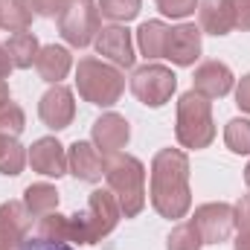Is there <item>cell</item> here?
I'll list each match as a JSON object with an SVG mask.
<instances>
[{
  "label": "cell",
  "instance_id": "6da1fadb",
  "mask_svg": "<svg viewBox=\"0 0 250 250\" xmlns=\"http://www.w3.org/2000/svg\"><path fill=\"white\" fill-rule=\"evenodd\" d=\"M151 207L157 215L178 221L192 207L189 189V157L181 148H160L151 160Z\"/></svg>",
  "mask_w": 250,
  "mask_h": 250
},
{
  "label": "cell",
  "instance_id": "7a4b0ae2",
  "mask_svg": "<svg viewBox=\"0 0 250 250\" xmlns=\"http://www.w3.org/2000/svg\"><path fill=\"white\" fill-rule=\"evenodd\" d=\"M123 209L111 189H93L84 212L70 215V242L76 245H99L105 236L117 230Z\"/></svg>",
  "mask_w": 250,
  "mask_h": 250
},
{
  "label": "cell",
  "instance_id": "3957f363",
  "mask_svg": "<svg viewBox=\"0 0 250 250\" xmlns=\"http://www.w3.org/2000/svg\"><path fill=\"white\" fill-rule=\"evenodd\" d=\"M105 181L114 192L125 218H137L146 207V166L131 154H108L105 157Z\"/></svg>",
  "mask_w": 250,
  "mask_h": 250
},
{
  "label": "cell",
  "instance_id": "277c9868",
  "mask_svg": "<svg viewBox=\"0 0 250 250\" xmlns=\"http://www.w3.org/2000/svg\"><path fill=\"white\" fill-rule=\"evenodd\" d=\"M76 87L79 96L90 105L99 108H111L120 102L125 90V76L120 73V67L99 59H82L76 67Z\"/></svg>",
  "mask_w": 250,
  "mask_h": 250
},
{
  "label": "cell",
  "instance_id": "5b68a950",
  "mask_svg": "<svg viewBox=\"0 0 250 250\" xmlns=\"http://www.w3.org/2000/svg\"><path fill=\"white\" fill-rule=\"evenodd\" d=\"M175 137L184 148H207L215 140V120H212V102L195 90H187L178 99V123Z\"/></svg>",
  "mask_w": 250,
  "mask_h": 250
},
{
  "label": "cell",
  "instance_id": "8992f818",
  "mask_svg": "<svg viewBox=\"0 0 250 250\" xmlns=\"http://www.w3.org/2000/svg\"><path fill=\"white\" fill-rule=\"evenodd\" d=\"M99 6L93 0H70L59 15V32L70 47H87L99 35Z\"/></svg>",
  "mask_w": 250,
  "mask_h": 250
},
{
  "label": "cell",
  "instance_id": "52a82bcc",
  "mask_svg": "<svg viewBox=\"0 0 250 250\" xmlns=\"http://www.w3.org/2000/svg\"><path fill=\"white\" fill-rule=\"evenodd\" d=\"M131 90L146 108H163L178 90V76L163 64H143L131 76Z\"/></svg>",
  "mask_w": 250,
  "mask_h": 250
},
{
  "label": "cell",
  "instance_id": "ba28073f",
  "mask_svg": "<svg viewBox=\"0 0 250 250\" xmlns=\"http://www.w3.org/2000/svg\"><path fill=\"white\" fill-rule=\"evenodd\" d=\"M192 224L198 227L204 245H221L233 236L236 230V215L230 204H201L192 215Z\"/></svg>",
  "mask_w": 250,
  "mask_h": 250
},
{
  "label": "cell",
  "instance_id": "9c48e42d",
  "mask_svg": "<svg viewBox=\"0 0 250 250\" xmlns=\"http://www.w3.org/2000/svg\"><path fill=\"white\" fill-rule=\"evenodd\" d=\"M38 117H41V123L47 125V128H53V131L67 128V125L73 123V117H76L73 90L64 87V84H53L41 96V102H38Z\"/></svg>",
  "mask_w": 250,
  "mask_h": 250
},
{
  "label": "cell",
  "instance_id": "30bf717a",
  "mask_svg": "<svg viewBox=\"0 0 250 250\" xmlns=\"http://www.w3.org/2000/svg\"><path fill=\"white\" fill-rule=\"evenodd\" d=\"M67 172L84 184H99L105 178V157L93 143L76 140L67 151Z\"/></svg>",
  "mask_w": 250,
  "mask_h": 250
},
{
  "label": "cell",
  "instance_id": "8fae6325",
  "mask_svg": "<svg viewBox=\"0 0 250 250\" xmlns=\"http://www.w3.org/2000/svg\"><path fill=\"white\" fill-rule=\"evenodd\" d=\"M93 44H96V53L102 59H108L114 67H134V59H137L134 56V38L125 26H120V23L102 26Z\"/></svg>",
  "mask_w": 250,
  "mask_h": 250
},
{
  "label": "cell",
  "instance_id": "7c38bea8",
  "mask_svg": "<svg viewBox=\"0 0 250 250\" xmlns=\"http://www.w3.org/2000/svg\"><path fill=\"white\" fill-rule=\"evenodd\" d=\"M32 172L44 175V178H62L67 175V151L56 137H41L29 146V154H26Z\"/></svg>",
  "mask_w": 250,
  "mask_h": 250
},
{
  "label": "cell",
  "instance_id": "4fadbf2b",
  "mask_svg": "<svg viewBox=\"0 0 250 250\" xmlns=\"http://www.w3.org/2000/svg\"><path fill=\"white\" fill-rule=\"evenodd\" d=\"M29 227H32V215L23 207V201L0 204V250H18Z\"/></svg>",
  "mask_w": 250,
  "mask_h": 250
},
{
  "label": "cell",
  "instance_id": "5bb4252c",
  "mask_svg": "<svg viewBox=\"0 0 250 250\" xmlns=\"http://www.w3.org/2000/svg\"><path fill=\"white\" fill-rule=\"evenodd\" d=\"M201 26L195 23H181L175 29H169V44H166V56L178 67H192L201 56Z\"/></svg>",
  "mask_w": 250,
  "mask_h": 250
},
{
  "label": "cell",
  "instance_id": "9a60e30c",
  "mask_svg": "<svg viewBox=\"0 0 250 250\" xmlns=\"http://www.w3.org/2000/svg\"><path fill=\"white\" fill-rule=\"evenodd\" d=\"M93 146L108 157V154H117V151H123L125 146H128V140H131V125L125 117L120 114H102L96 123H93Z\"/></svg>",
  "mask_w": 250,
  "mask_h": 250
},
{
  "label": "cell",
  "instance_id": "2e32d148",
  "mask_svg": "<svg viewBox=\"0 0 250 250\" xmlns=\"http://www.w3.org/2000/svg\"><path fill=\"white\" fill-rule=\"evenodd\" d=\"M192 90L207 99H221L233 90V70L224 62H204L195 70Z\"/></svg>",
  "mask_w": 250,
  "mask_h": 250
},
{
  "label": "cell",
  "instance_id": "e0dca14e",
  "mask_svg": "<svg viewBox=\"0 0 250 250\" xmlns=\"http://www.w3.org/2000/svg\"><path fill=\"white\" fill-rule=\"evenodd\" d=\"M198 21L201 32L207 35H230L236 29V12L233 0H201L198 3Z\"/></svg>",
  "mask_w": 250,
  "mask_h": 250
},
{
  "label": "cell",
  "instance_id": "ac0fdd59",
  "mask_svg": "<svg viewBox=\"0 0 250 250\" xmlns=\"http://www.w3.org/2000/svg\"><path fill=\"white\" fill-rule=\"evenodd\" d=\"M70 67H73V56H70V50H64V47H59V44H47V47L38 50L35 70H38V76H41L44 82H50V84H62V79L70 73Z\"/></svg>",
  "mask_w": 250,
  "mask_h": 250
},
{
  "label": "cell",
  "instance_id": "d6986e66",
  "mask_svg": "<svg viewBox=\"0 0 250 250\" xmlns=\"http://www.w3.org/2000/svg\"><path fill=\"white\" fill-rule=\"evenodd\" d=\"M169 44V26L163 21H146L137 29V47L146 59H163Z\"/></svg>",
  "mask_w": 250,
  "mask_h": 250
},
{
  "label": "cell",
  "instance_id": "ffe728a7",
  "mask_svg": "<svg viewBox=\"0 0 250 250\" xmlns=\"http://www.w3.org/2000/svg\"><path fill=\"white\" fill-rule=\"evenodd\" d=\"M23 207L29 209L32 218H44L47 212L59 209V192L50 184H32L23 189Z\"/></svg>",
  "mask_w": 250,
  "mask_h": 250
},
{
  "label": "cell",
  "instance_id": "44dd1931",
  "mask_svg": "<svg viewBox=\"0 0 250 250\" xmlns=\"http://www.w3.org/2000/svg\"><path fill=\"white\" fill-rule=\"evenodd\" d=\"M0 26L9 32H26L32 26L29 0H0Z\"/></svg>",
  "mask_w": 250,
  "mask_h": 250
},
{
  "label": "cell",
  "instance_id": "7402d4cb",
  "mask_svg": "<svg viewBox=\"0 0 250 250\" xmlns=\"http://www.w3.org/2000/svg\"><path fill=\"white\" fill-rule=\"evenodd\" d=\"M6 50H9V56H12V64L18 67V70H29L35 59H38V38L26 29V32H15L12 38H9V44H6Z\"/></svg>",
  "mask_w": 250,
  "mask_h": 250
},
{
  "label": "cell",
  "instance_id": "603a6c76",
  "mask_svg": "<svg viewBox=\"0 0 250 250\" xmlns=\"http://www.w3.org/2000/svg\"><path fill=\"white\" fill-rule=\"evenodd\" d=\"M23 166H26V151H23V146H21L15 137L0 134V175L15 178V175L23 172Z\"/></svg>",
  "mask_w": 250,
  "mask_h": 250
},
{
  "label": "cell",
  "instance_id": "cb8c5ba5",
  "mask_svg": "<svg viewBox=\"0 0 250 250\" xmlns=\"http://www.w3.org/2000/svg\"><path fill=\"white\" fill-rule=\"evenodd\" d=\"M38 236L50 239V242H70V215L47 212L44 218H38Z\"/></svg>",
  "mask_w": 250,
  "mask_h": 250
},
{
  "label": "cell",
  "instance_id": "d4e9b609",
  "mask_svg": "<svg viewBox=\"0 0 250 250\" xmlns=\"http://www.w3.org/2000/svg\"><path fill=\"white\" fill-rule=\"evenodd\" d=\"M224 143L233 154H250V120H230L224 128Z\"/></svg>",
  "mask_w": 250,
  "mask_h": 250
},
{
  "label": "cell",
  "instance_id": "484cf974",
  "mask_svg": "<svg viewBox=\"0 0 250 250\" xmlns=\"http://www.w3.org/2000/svg\"><path fill=\"white\" fill-rule=\"evenodd\" d=\"M201 248H204V239H201V233L192 221L178 224L166 239V250H201Z\"/></svg>",
  "mask_w": 250,
  "mask_h": 250
},
{
  "label": "cell",
  "instance_id": "4316f807",
  "mask_svg": "<svg viewBox=\"0 0 250 250\" xmlns=\"http://www.w3.org/2000/svg\"><path fill=\"white\" fill-rule=\"evenodd\" d=\"M99 15L117 21V23H128L140 15V0H96Z\"/></svg>",
  "mask_w": 250,
  "mask_h": 250
},
{
  "label": "cell",
  "instance_id": "83f0119b",
  "mask_svg": "<svg viewBox=\"0 0 250 250\" xmlns=\"http://www.w3.org/2000/svg\"><path fill=\"white\" fill-rule=\"evenodd\" d=\"M23 128H26V114H23V108L15 105V102H6V105L0 108V134L18 137Z\"/></svg>",
  "mask_w": 250,
  "mask_h": 250
},
{
  "label": "cell",
  "instance_id": "f1b7e54d",
  "mask_svg": "<svg viewBox=\"0 0 250 250\" xmlns=\"http://www.w3.org/2000/svg\"><path fill=\"white\" fill-rule=\"evenodd\" d=\"M157 3H160V12H163L166 18H178V21H184V18H189V15L198 9L201 0H157Z\"/></svg>",
  "mask_w": 250,
  "mask_h": 250
},
{
  "label": "cell",
  "instance_id": "f546056e",
  "mask_svg": "<svg viewBox=\"0 0 250 250\" xmlns=\"http://www.w3.org/2000/svg\"><path fill=\"white\" fill-rule=\"evenodd\" d=\"M18 250H73L70 248V242H50V239H41V236H35V239H23Z\"/></svg>",
  "mask_w": 250,
  "mask_h": 250
},
{
  "label": "cell",
  "instance_id": "4dcf8cb0",
  "mask_svg": "<svg viewBox=\"0 0 250 250\" xmlns=\"http://www.w3.org/2000/svg\"><path fill=\"white\" fill-rule=\"evenodd\" d=\"M233 215H236V230L239 233H250V195L239 198V204L233 207Z\"/></svg>",
  "mask_w": 250,
  "mask_h": 250
},
{
  "label": "cell",
  "instance_id": "1f68e13d",
  "mask_svg": "<svg viewBox=\"0 0 250 250\" xmlns=\"http://www.w3.org/2000/svg\"><path fill=\"white\" fill-rule=\"evenodd\" d=\"M29 6H32V12L41 15V18H56V15H62V9L67 6V0H29Z\"/></svg>",
  "mask_w": 250,
  "mask_h": 250
},
{
  "label": "cell",
  "instance_id": "d6a6232c",
  "mask_svg": "<svg viewBox=\"0 0 250 250\" xmlns=\"http://www.w3.org/2000/svg\"><path fill=\"white\" fill-rule=\"evenodd\" d=\"M233 12H236V29L250 32V0H233Z\"/></svg>",
  "mask_w": 250,
  "mask_h": 250
},
{
  "label": "cell",
  "instance_id": "836d02e7",
  "mask_svg": "<svg viewBox=\"0 0 250 250\" xmlns=\"http://www.w3.org/2000/svg\"><path fill=\"white\" fill-rule=\"evenodd\" d=\"M236 105L250 114V73L248 76H242V82H239V87H236Z\"/></svg>",
  "mask_w": 250,
  "mask_h": 250
},
{
  "label": "cell",
  "instance_id": "e575fe53",
  "mask_svg": "<svg viewBox=\"0 0 250 250\" xmlns=\"http://www.w3.org/2000/svg\"><path fill=\"white\" fill-rule=\"evenodd\" d=\"M15 70V64H12V56H9V50H6V44H0V79H9V73Z\"/></svg>",
  "mask_w": 250,
  "mask_h": 250
},
{
  "label": "cell",
  "instance_id": "d590c367",
  "mask_svg": "<svg viewBox=\"0 0 250 250\" xmlns=\"http://www.w3.org/2000/svg\"><path fill=\"white\" fill-rule=\"evenodd\" d=\"M236 250H250V233H239L236 236Z\"/></svg>",
  "mask_w": 250,
  "mask_h": 250
},
{
  "label": "cell",
  "instance_id": "8d00e7d4",
  "mask_svg": "<svg viewBox=\"0 0 250 250\" xmlns=\"http://www.w3.org/2000/svg\"><path fill=\"white\" fill-rule=\"evenodd\" d=\"M6 102H12V99H9V84H6V79H0V108H3Z\"/></svg>",
  "mask_w": 250,
  "mask_h": 250
},
{
  "label": "cell",
  "instance_id": "74e56055",
  "mask_svg": "<svg viewBox=\"0 0 250 250\" xmlns=\"http://www.w3.org/2000/svg\"><path fill=\"white\" fill-rule=\"evenodd\" d=\"M245 184H248V189H250V163H248V169H245Z\"/></svg>",
  "mask_w": 250,
  "mask_h": 250
}]
</instances>
